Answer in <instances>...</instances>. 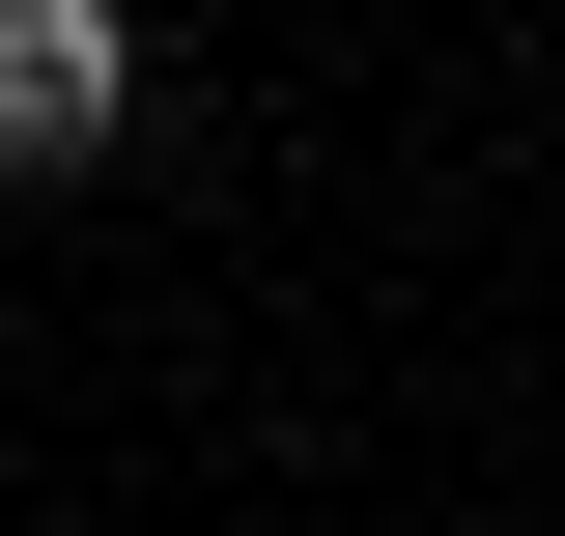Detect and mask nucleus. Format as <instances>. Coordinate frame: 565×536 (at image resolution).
<instances>
[{"label": "nucleus", "mask_w": 565, "mask_h": 536, "mask_svg": "<svg viewBox=\"0 0 565 536\" xmlns=\"http://www.w3.org/2000/svg\"><path fill=\"white\" fill-rule=\"evenodd\" d=\"M114 114H141V0H0V199L114 170Z\"/></svg>", "instance_id": "obj_1"}]
</instances>
